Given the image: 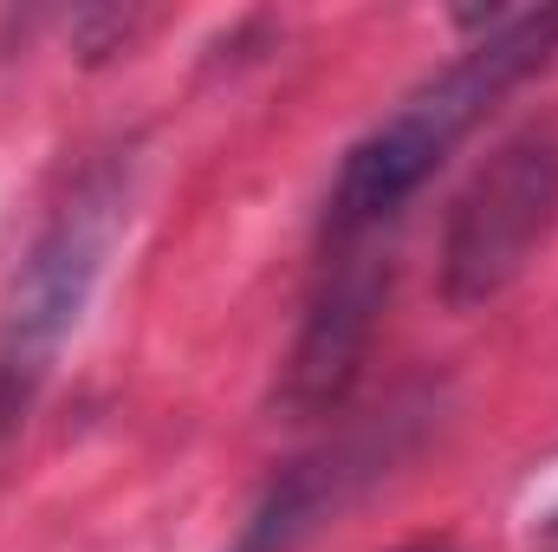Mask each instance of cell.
Listing matches in <instances>:
<instances>
[{"label":"cell","mask_w":558,"mask_h":552,"mask_svg":"<svg viewBox=\"0 0 558 552\" xmlns=\"http://www.w3.org/2000/svg\"><path fill=\"white\" fill-rule=\"evenodd\" d=\"M468 26H481L487 39L468 46L441 79L410 92L371 137L344 156V169L331 182V235L338 241H357V235L384 228L441 169V156L468 137L520 79H533L558 52V7H539V13H468Z\"/></svg>","instance_id":"1"},{"label":"cell","mask_w":558,"mask_h":552,"mask_svg":"<svg viewBox=\"0 0 558 552\" xmlns=\"http://www.w3.org/2000/svg\"><path fill=\"white\" fill-rule=\"evenodd\" d=\"M124 169L98 163L72 202L46 221V235L33 241V254L20 261V274L0 299V435L20 429L39 384L52 377L65 338L78 332L92 286L105 274L118 228H124Z\"/></svg>","instance_id":"2"},{"label":"cell","mask_w":558,"mask_h":552,"mask_svg":"<svg viewBox=\"0 0 558 552\" xmlns=\"http://www.w3.org/2000/svg\"><path fill=\"white\" fill-rule=\"evenodd\" d=\"M351 468H357L351 455L299 461L274 494L260 501V514L247 520V533H241L234 552H292L299 540H312V533L338 514V501H344V488H351Z\"/></svg>","instance_id":"5"},{"label":"cell","mask_w":558,"mask_h":552,"mask_svg":"<svg viewBox=\"0 0 558 552\" xmlns=\"http://www.w3.org/2000/svg\"><path fill=\"white\" fill-rule=\"evenodd\" d=\"M558 228V143L513 137L461 189L441 235V299L454 312L500 299Z\"/></svg>","instance_id":"3"},{"label":"cell","mask_w":558,"mask_h":552,"mask_svg":"<svg viewBox=\"0 0 558 552\" xmlns=\"http://www.w3.org/2000/svg\"><path fill=\"white\" fill-rule=\"evenodd\" d=\"M384 286H390V274L377 267V254L344 241V254L331 261V274H325L305 325H299V345H292V364H286V391H279L286 410H305V416L331 410L357 384L371 325L384 312Z\"/></svg>","instance_id":"4"},{"label":"cell","mask_w":558,"mask_h":552,"mask_svg":"<svg viewBox=\"0 0 558 552\" xmlns=\"http://www.w3.org/2000/svg\"><path fill=\"white\" fill-rule=\"evenodd\" d=\"M416 552H448V547H416Z\"/></svg>","instance_id":"6"}]
</instances>
